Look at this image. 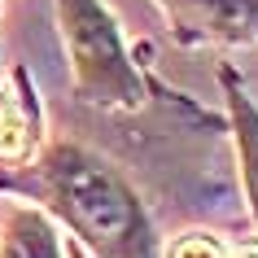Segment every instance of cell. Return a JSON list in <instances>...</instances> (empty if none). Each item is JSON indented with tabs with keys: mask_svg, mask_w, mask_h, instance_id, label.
I'll return each instance as SVG.
<instances>
[{
	"mask_svg": "<svg viewBox=\"0 0 258 258\" xmlns=\"http://www.w3.org/2000/svg\"><path fill=\"white\" fill-rule=\"evenodd\" d=\"M57 188L66 197L70 219L79 223V232L88 241H96L105 249V258H145V232H140V215L132 197L114 184V175H105L101 166L66 158L57 166Z\"/></svg>",
	"mask_w": 258,
	"mask_h": 258,
	"instance_id": "6da1fadb",
	"label": "cell"
},
{
	"mask_svg": "<svg viewBox=\"0 0 258 258\" xmlns=\"http://www.w3.org/2000/svg\"><path fill=\"white\" fill-rule=\"evenodd\" d=\"M66 5V27H70V44H75V61H79V79L92 92L105 96H132V75L122 66L118 40L101 9L92 0H61Z\"/></svg>",
	"mask_w": 258,
	"mask_h": 258,
	"instance_id": "7a4b0ae2",
	"label": "cell"
},
{
	"mask_svg": "<svg viewBox=\"0 0 258 258\" xmlns=\"http://www.w3.org/2000/svg\"><path fill=\"white\" fill-rule=\"evenodd\" d=\"M5 258H57L53 232L44 228L35 215H22L5 236Z\"/></svg>",
	"mask_w": 258,
	"mask_h": 258,
	"instance_id": "3957f363",
	"label": "cell"
},
{
	"mask_svg": "<svg viewBox=\"0 0 258 258\" xmlns=\"http://www.w3.org/2000/svg\"><path fill=\"white\" fill-rule=\"evenodd\" d=\"M236 118H241V145H245V162H249V192L258 206V114L245 101H236Z\"/></svg>",
	"mask_w": 258,
	"mask_h": 258,
	"instance_id": "277c9868",
	"label": "cell"
},
{
	"mask_svg": "<svg viewBox=\"0 0 258 258\" xmlns=\"http://www.w3.org/2000/svg\"><path fill=\"white\" fill-rule=\"evenodd\" d=\"M27 149V122L14 105H0V153L5 158H18Z\"/></svg>",
	"mask_w": 258,
	"mask_h": 258,
	"instance_id": "5b68a950",
	"label": "cell"
},
{
	"mask_svg": "<svg viewBox=\"0 0 258 258\" xmlns=\"http://www.w3.org/2000/svg\"><path fill=\"white\" fill-rule=\"evenodd\" d=\"M175 258H223V249L206 236H188V241L175 245Z\"/></svg>",
	"mask_w": 258,
	"mask_h": 258,
	"instance_id": "8992f818",
	"label": "cell"
},
{
	"mask_svg": "<svg viewBox=\"0 0 258 258\" xmlns=\"http://www.w3.org/2000/svg\"><path fill=\"white\" fill-rule=\"evenodd\" d=\"M236 258H258V245H245V249H241Z\"/></svg>",
	"mask_w": 258,
	"mask_h": 258,
	"instance_id": "52a82bcc",
	"label": "cell"
},
{
	"mask_svg": "<svg viewBox=\"0 0 258 258\" xmlns=\"http://www.w3.org/2000/svg\"><path fill=\"white\" fill-rule=\"evenodd\" d=\"M0 105H5V101H0Z\"/></svg>",
	"mask_w": 258,
	"mask_h": 258,
	"instance_id": "ba28073f",
	"label": "cell"
}]
</instances>
